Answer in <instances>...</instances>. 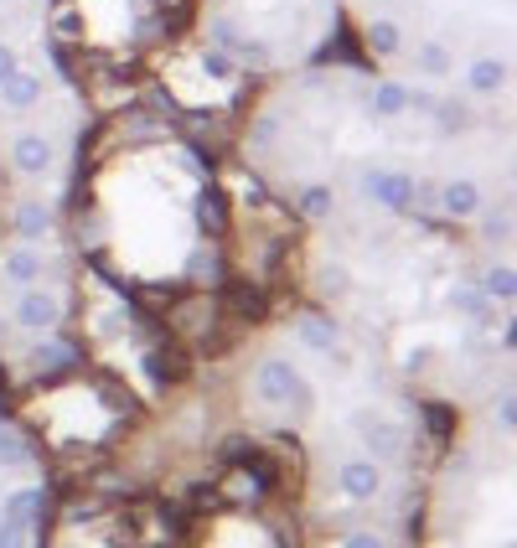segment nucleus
I'll return each instance as SVG.
<instances>
[{
    "mask_svg": "<svg viewBox=\"0 0 517 548\" xmlns=\"http://www.w3.org/2000/svg\"><path fill=\"white\" fill-rule=\"evenodd\" d=\"M6 166L21 176V181H47L63 171V145L47 125H21L6 145Z\"/></svg>",
    "mask_w": 517,
    "mask_h": 548,
    "instance_id": "f03ea898",
    "label": "nucleus"
},
{
    "mask_svg": "<svg viewBox=\"0 0 517 548\" xmlns=\"http://www.w3.org/2000/svg\"><path fill=\"white\" fill-rule=\"evenodd\" d=\"M383 486H388V466H378L373 455H347V461H337V497L347 507H373L383 497Z\"/></svg>",
    "mask_w": 517,
    "mask_h": 548,
    "instance_id": "7ed1b4c3",
    "label": "nucleus"
},
{
    "mask_svg": "<svg viewBox=\"0 0 517 548\" xmlns=\"http://www.w3.org/2000/svg\"><path fill=\"white\" fill-rule=\"evenodd\" d=\"M337 32V0H212L202 11V52H218L233 73H269L285 47H316Z\"/></svg>",
    "mask_w": 517,
    "mask_h": 548,
    "instance_id": "f257e3e1",
    "label": "nucleus"
},
{
    "mask_svg": "<svg viewBox=\"0 0 517 548\" xmlns=\"http://www.w3.org/2000/svg\"><path fill=\"white\" fill-rule=\"evenodd\" d=\"M0 285L11 295L47 285V243H11V249L0 254Z\"/></svg>",
    "mask_w": 517,
    "mask_h": 548,
    "instance_id": "39448f33",
    "label": "nucleus"
},
{
    "mask_svg": "<svg viewBox=\"0 0 517 548\" xmlns=\"http://www.w3.org/2000/svg\"><path fill=\"white\" fill-rule=\"evenodd\" d=\"M337 548H388V538L373 533V528H352V533L337 538Z\"/></svg>",
    "mask_w": 517,
    "mask_h": 548,
    "instance_id": "423d86ee",
    "label": "nucleus"
},
{
    "mask_svg": "<svg viewBox=\"0 0 517 548\" xmlns=\"http://www.w3.org/2000/svg\"><path fill=\"white\" fill-rule=\"evenodd\" d=\"M52 0H0V52L26 57V42H42Z\"/></svg>",
    "mask_w": 517,
    "mask_h": 548,
    "instance_id": "20e7f679",
    "label": "nucleus"
}]
</instances>
